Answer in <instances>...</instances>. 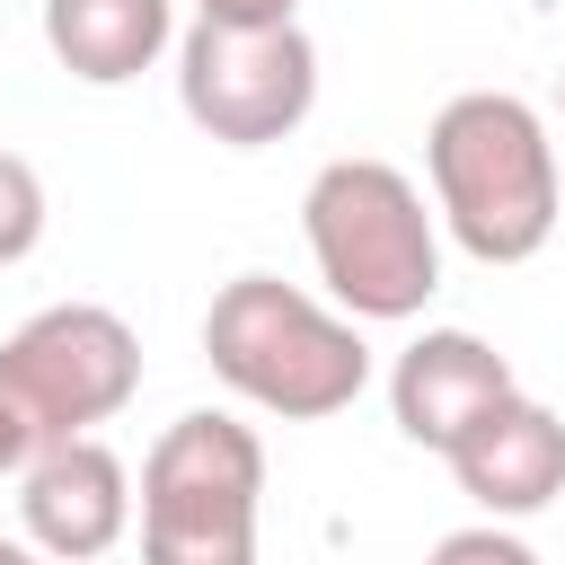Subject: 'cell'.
<instances>
[{
	"mask_svg": "<svg viewBox=\"0 0 565 565\" xmlns=\"http://www.w3.org/2000/svg\"><path fill=\"white\" fill-rule=\"evenodd\" d=\"M424 168H433L441 230L477 265H530L556 238V212H565L556 141H547L539 106H521L512 88L450 97L433 115V132H424Z\"/></svg>",
	"mask_w": 565,
	"mask_h": 565,
	"instance_id": "cell-1",
	"label": "cell"
},
{
	"mask_svg": "<svg viewBox=\"0 0 565 565\" xmlns=\"http://www.w3.org/2000/svg\"><path fill=\"white\" fill-rule=\"evenodd\" d=\"M203 353H212V380L282 424H327L362 397L371 380V344L353 318L318 309L300 282L282 274H238L212 291L203 309Z\"/></svg>",
	"mask_w": 565,
	"mask_h": 565,
	"instance_id": "cell-2",
	"label": "cell"
},
{
	"mask_svg": "<svg viewBox=\"0 0 565 565\" xmlns=\"http://www.w3.org/2000/svg\"><path fill=\"white\" fill-rule=\"evenodd\" d=\"M300 230L318 256V282L344 318H415L441 291V230L406 168L388 159H327L300 194Z\"/></svg>",
	"mask_w": 565,
	"mask_h": 565,
	"instance_id": "cell-3",
	"label": "cell"
},
{
	"mask_svg": "<svg viewBox=\"0 0 565 565\" xmlns=\"http://www.w3.org/2000/svg\"><path fill=\"white\" fill-rule=\"evenodd\" d=\"M256 503H265V441L238 415L194 406L141 459V556L150 565H247Z\"/></svg>",
	"mask_w": 565,
	"mask_h": 565,
	"instance_id": "cell-4",
	"label": "cell"
},
{
	"mask_svg": "<svg viewBox=\"0 0 565 565\" xmlns=\"http://www.w3.org/2000/svg\"><path fill=\"white\" fill-rule=\"evenodd\" d=\"M177 106L221 150L291 141L318 106V44L300 35V18H265V26L194 18L177 44Z\"/></svg>",
	"mask_w": 565,
	"mask_h": 565,
	"instance_id": "cell-5",
	"label": "cell"
},
{
	"mask_svg": "<svg viewBox=\"0 0 565 565\" xmlns=\"http://www.w3.org/2000/svg\"><path fill=\"white\" fill-rule=\"evenodd\" d=\"M0 388L35 424V441L97 433L141 388V335L97 300H53L0 344Z\"/></svg>",
	"mask_w": 565,
	"mask_h": 565,
	"instance_id": "cell-6",
	"label": "cell"
},
{
	"mask_svg": "<svg viewBox=\"0 0 565 565\" xmlns=\"http://www.w3.org/2000/svg\"><path fill=\"white\" fill-rule=\"evenodd\" d=\"M18 530H26V547H44L62 565H88V556L124 547V530H132V477H124V459L97 433L35 441V459L18 468Z\"/></svg>",
	"mask_w": 565,
	"mask_h": 565,
	"instance_id": "cell-7",
	"label": "cell"
},
{
	"mask_svg": "<svg viewBox=\"0 0 565 565\" xmlns=\"http://www.w3.org/2000/svg\"><path fill=\"white\" fill-rule=\"evenodd\" d=\"M441 459H450L459 494L477 512H494V521H530V512H547L565 494V424L521 388H503Z\"/></svg>",
	"mask_w": 565,
	"mask_h": 565,
	"instance_id": "cell-8",
	"label": "cell"
},
{
	"mask_svg": "<svg viewBox=\"0 0 565 565\" xmlns=\"http://www.w3.org/2000/svg\"><path fill=\"white\" fill-rule=\"evenodd\" d=\"M503 388H521V380H512V362H503L486 335H468V327H424V335L397 353V371H388V415H397V433H406L415 450H450Z\"/></svg>",
	"mask_w": 565,
	"mask_h": 565,
	"instance_id": "cell-9",
	"label": "cell"
},
{
	"mask_svg": "<svg viewBox=\"0 0 565 565\" xmlns=\"http://www.w3.org/2000/svg\"><path fill=\"white\" fill-rule=\"evenodd\" d=\"M168 35H177L168 0H44V44H53V62H62L71 79H88V88L141 79V71L168 53Z\"/></svg>",
	"mask_w": 565,
	"mask_h": 565,
	"instance_id": "cell-10",
	"label": "cell"
},
{
	"mask_svg": "<svg viewBox=\"0 0 565 565\" xmlns=\"http://www.w3.org/2000/svg\"><path fill=\"white\" fill-rule=\"evenodd\" d=\"M35 238H44V177L18 150H0V265L35 256Z\"/></svg>",
	"mask_w": 565,
	"mask_h": 565,
	"instance_id": "cell-11",
	"label": "cell"
},
{
	"mask_svg": "<svg viewBox=\"0 0 565 565\" xmlns=\"http://www.w3.org/2000/svg\"><path fill=\"white\" fill-rule=\"evenodd\" d=\"M441 565H459V556H494V565H530V547L512 539V530H494V512H486V530H450L441 547H433Z\"/></svg>",
	"mask_w": 565,
	"mask_h": 565,
	"instance_id": "cell-12",
	"label": "cell"
},
{
	"mask_svg": "<svg viewBox=\"0 0 565 565\" xmlns=\"http://www.w3.org/2000/svg\"><path fill=\"white\" fill-rule=\"evenodd\" d=\"M26 459H35V424H26V415H18V397L0 388V477H18Z\"/></svg>",
	"mask_w": 565,
	"mask_h": 565,
	"instance_id": "cell-13",
	"label": "cell"
},
{
	"mask_svg": "<svg viewBox=\"0 0 565 565\" xmlns=\"http://www.w3.org/2000/svg\"><path fill=\"white\" fill-rule=\"evenodd\" d=\"M194 18H230V26H265V18H300V0H194Z\"/></svg>",
	"mask_w": 565,
	"mask_h": 565,
	"instance_id": "cell-14",
	"label": "cell"
},
{
	"mask_svg": "<svg viewBox=\"0 0 565 565\" xmlns=\"http://www.w3.org/2000/svg\"><path fill=\"white\" fill-rule=\"evenodd\" d=\"M9 556H18V539H0V565H9Z\"/></svg>",
	"mask_w": 565,
	"mask_h": 565,
	"instance_id": "cell-15",
	"label": "cell"
}]
</instances>
